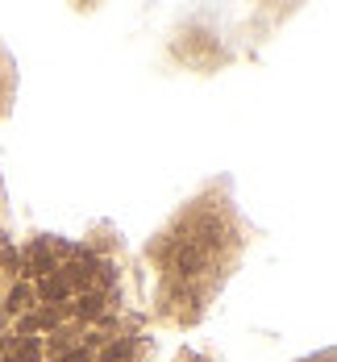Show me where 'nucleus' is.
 Segmentation results:
<instances>
[]
</instances>
